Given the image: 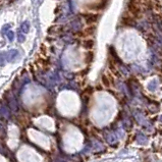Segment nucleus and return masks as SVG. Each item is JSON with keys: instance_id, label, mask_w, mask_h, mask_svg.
Returning <instances> with one entry per match:
<instances>
[]
</instances>
